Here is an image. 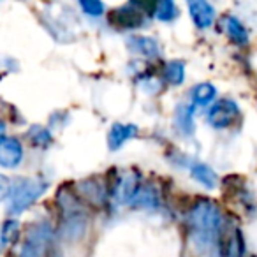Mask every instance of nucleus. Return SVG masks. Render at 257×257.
Listing matches in <instances>:
<instances>
[{"label":"nucleus","mask_w":257,"mask_h":257,"mask_svg":"<svg viewBox=\"0 0 257 257\" xmlns=\"http://www.w3.org/2000/svg\"><path fill=\"white\" fill-rule=\"evenodd\" d=\"M187 232L196 252L203 257H224L229 224L215 201L201 197L189 206L185 215Z\"/></svg>","instance_id":"nucleus-1"},{"label":"nucleus","mask_w":257,"mask_h":257,"mask_svg":"<svg viewBox=\"0 0 257 257\" xmlns=\"http://www.w3.org/2000/svg\"><path fill=\"white\" fill-rule=\"evenodd\" d=\"M57 206L60 210V224L57 232L67 241L81 239L88 227V213L79 196L72 190L62 189L57 194Z\"/></svg>","instance_id":"nucleus-2"},{"label":"nucleus","mask_w":257,"mask_h":257,"mask_svg":"<svg viewBox=\"0 0 257 257\" xmlns=\"http://www.w3.org/2000/svg\"><path fill=\"white\" fill-rule=\"evenodd\" d=\"M46 189L48 183L41 178H22L15 182L8 197V213L16 217V215L27 211L41 199Z\"/></svg>","instance_id":"nucleus-3"},{"label":"nucleus","mask_w":257,"mask_h":257,"mask_svg":"<svg viewBox=\"0 0 257 257\" xmlns=\"http://www.w3.org/2000/svg\"><path fill=\"white\" fill-rule=\"evenodd\" d=\"M55 229L48 220L34 222L25 234L18 257H44L53 241Z\"/></svg>","instance_id":"nucleus-4"},{"label":"nucleus","mask_w":257,"mask_h":257,"mask_svg":"<svg viewBox=\"0 0 257 257\" xmlns=\"http://www.w3.org/2000/svg\"><path fill=\"white\" fill-rule=\"evenodd\" d=\"M239 106L236 100L232 99H220L215 100L211 104V107L206 113V121L210 127L217 128V131H222V128H227L238 120L239 116Z\"/></svg>","instance_id":"nucleus-5"},{"label":"nucleus","mask_w":257,"mask_h":257,"mask_svg":"<svg viewBox=\"0 0 257 257\" xmlns=\"http://www.w3.org/2000/svg\"><path fill=\"white\" fill-rule=\"evenodd\" d=\"M143 178L136 169H131V171H125L123 175H120L113 183V189H111V197H113L116 203L127 204L131 206L134 196L140 190Z\"/></svg>","instance_id":"nucleus-6"},{"label":"nucleus","mask_w":257,"mask_h":257,"mask_svg":"<svg viewBox=\"0 0 257 257\" xmlns=\"http://www.w3.org/2000/svg\"><path fill=\"white\" fill-rule=\"evenodd\" d=\"M25 159V148L18 138L4 136L0 140V168L16 169Z\"/></svg>","instance_id":"nucleus-7"},{"label":"nucleus","mask_w":257,"mask_h":257,"mask_svg":"<svg viewBox=\"0 0 257 257\" xmlns=\"http://www.w3.org/2000/svg\"><path fill=\"white\" fill-rule=\"evenodd\" d=\"M187 9L192 23L199 30H208L213 27L217 11L210 0H187Z\"/></svg>","instance_id":"nucleus-8"},{"label":"nucleus","mask_w":257,"mask_h":257,"mask_svg":"<svg viewBox=\"0 0 257 257\" xmlns=\"http://www.w3.org/2000/svg\"><path fill=\"white\" fill-rule=\"evenodd\" d=\"M111 20L120 29H140L145 23V9L133 2V4H127L123 8L116 9Z\"/></svg>","instance_id":"nucleus-9"},{"label":"nucleus","mask_w":257,"mask_h":257,"mask_svg":"<svg viewBox=\"0 0 257 257\" xmlns=\"http://www.w3.org/2000/svg\"><path fill=\"white\" fill-rule=\"evenodd\" d=\"M140 128H138L136 123H116L111 125L109 133H107V148L111 152H116L123 147L125 143H128L131 140L138 136Z\"/></svg>","instance_id":"nucleus-10"},{"label":"nucleus","mask_w":257,"mask_h":257,"mask_svg":"<svg viewBox=\"0 0 257 257\" xmlns=\"http://www.w3.org/2000/svg\"><path fill=\"white\" fill-rule=\"evenodd\" d=\"M196 107L189 102H182L175 109V128L183 138H190L196 131Z\"/></svg>","instance_id":"nucleus-11"},{"label":"nucleus","mask_w":257,"mask_h":257,"mask_svg":"<svg viewBox=\"0 0 257 257\" xmlns=\"http://www.w3.org/2000/svg\"><path fill=\"white\" fill-rule=\"evenodd\" d=\"M127 48L134 55L143 58H159L161 57V46L159 41L148 36H133L127 39Z\"/></svg>","instance_id":"nucleus-12"},{"label":"nucleus","mask_w":257,"mask_h":257,"mask_svg":"<svg viewBox=\"0 0 257 257\" xmlns=\"http://www.w3.org/2000/svg\"><path fill=\"white\" fill-rule=\"evenodd\" d=\"M131 206L141 208V210H157L161 206V192L154 183H141L140 190L134 196Z\"/></svg>","instance_id":"nucleus-13"},{"label":"nucleus","mask_w":257,"mask_h":257,"mask_svg":"<svg viewBox=\"0 0 257 257\" xmlns=\"http://www.w3.org/2000/svg\"><path fill=\"white\" fill-rule=\"evenodd\" d=\"M222 27H224L225 36L232 44H236V46H246L248 44V30L243 25L241 20H238L232 15H227L222 20Z\"/></svg>","instance_id":"nucleus-14"},{"label":"nucleus","mask_w":257,"mask_h":257,"mask_svg":"<svg viewBox=\"0 0 257 257\" xmlns=\"http://www.w3.org/2000/svg\"><path fill=\"white\" fill-rule=\"evenodd\" d=\"M189 171L194 182L199 183L204 189L213 190L215 187L218 185V175L215 173L213 168H210V166L204 164V162H192V164L189 166Z\"/></svg>","instance_id":"nucleus-15"},{"label":"nucleus","mask_w":257,"mask_h":257,"mask_svg":"<svg viewBox=\"0 0 257 257\" xmlns=\"http://www.w3.org/2000/svg\"><path fill=\"white\" fill-rule=\"evenodd\" d=\"M190 102L194 107H204L210 106L217 100V88L211 83H197L190 88L189 92Z\"/></svg>","instance_id":"nucleus-16"},{"label":"nucleus","mask_w":257,"mask_h":257,"mask_svg":"<svg viewBox=\"0 0 257 257\" xmlns=\"http://www.w3.org/2000/svg\"><path fill=\"white\" fill-rule=\"evenodd\" d=\"M152 13H154V18L161 23L175 22L180 15L176 0H155L152 6Z\"/></svg>","instance_id":"nucleus-17"},{"label":"nucleus","mask_w":257,"mask_h":257,"mask_svg":"<svg viewBox=\"0 0 257 257\" xmlns=\"http://www.w3.org/2000/svg\"><path fill=\"white\" fill-rule=\"evenodd\" d=\"M164 79L173 86H180L185 81V64L182 60H171L164 69Z\"/></svg>","instance_id":"nucleus-18"},{"label":"nucleus","mask_w":257,"mask_h":257,"mask_svg":"<svg viewBox=\"0 0 257 257\" xmlns=\"http://www.w3.org/2000/svg\"><path fill=\"white\" fill-rule=\"evenodd\" d=\"M29 140L34 147H39V148H48L53 143V136H51L50 128H46L44 125H34V127H30Z\"/></svg>","instance_id":"nucleus-19"},{"label":"nucleus","mask_w":257,"mask_h":257,"mask_svg":"<svg viewBox=\"0 0 257 257\" xmlns=\"http://www.w3.org/2000/svg\"><path fill=\"white\" fill-rule=\"evenodd\" d=\"M20 238V222L16 220V217H11L2 224L0 229V239L4 245H15Z\"/></svg>","instance_id":"nucleus-20"},{"label":"nucleus","mask_w":257,"mask_h":257,"mask_svg":"<svg viewBox=\"0 0 257 257\" xmlns=\"http://www.w3.org/2000/svg\"><path fill=\"white\" fill-rule=\"evenodd\" d=\"M79 9L88 18H100L106 15V6L102 0H78Z\"/></svg>","instance_id":"nucleus-21"},{"label":"nucleus","mask_w":257,"mask_h":257,"mask_svg":"<svg viewBox=\"0 0 257 257\" xmlns=\"http://www.w3.org/2000/svg\"><path fill=\"white\" fill-rule=\"evenodd\" d=\"M11 187H13L11 180H9L6 175H2V173H0V203L9 197V194H11Z\"/></svg>","instance_id":"nucleus-22"},{"label":"nucleus","mask_w":257,"mask_h":257,"mask_svg":"<svg viewBox=\"0 0 257 257\" xmlns=\"http://www.w3.org/2000/svg\"><path fill=\"white\" fill-rule=\"evenodd\" d=\"M6 136V121L0 118V140Z\"/></svg>","instance_id":"nucleus-23"},{"label":"nucleus","mask_w":257,"mask_h":257,"mask_svg":"<svg viewBox=\"0 0 257 257\" xmlns=\"http://www.w3.org/2000/svg\"><path fill=\"white\" fill-rule=\"evenodd\" d=\"M2 246H4V243H2V239H0V250H2Z\"/></svg>","instance_id":"nucleus-24"},{"label":"nucleus","mask_w":257,"mask_h":257,"mask_svg":"<svg viewBox=\"0 0 257 257\" xmlns=\"http://www.w3.org/2000/svg\"><path fill=\"white\" fill-rule=\"evenodd\" d=\"M0 79H2V74H0Z\"/></svg>","instance_id":"nucleus-25"}]
</instances>
